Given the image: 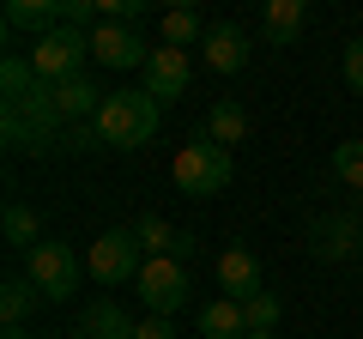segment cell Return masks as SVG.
<instances>
[{
  "instance_id": "1",
  "label": "cell",
  "mask_w": 363,
  "mask_h": 339,
  "mask_svg": "<svg viewBox=\"0 0 363 339\" xmlns=\"http://www.w3.org/2000/svg\"><path fill=\"white\" fill-rule=\"evenodd\" d=\"M91 133H97V145H109V152H140L157 133V104L145 91H109L104 109H97V121H91Z\"/></svg>"
},
{
  "instance_id": "2",
  "label": "cell",
  "mask_w": 363,
  "mask_h": 339,
  "mask_svg": "<svg viewBox=\"0 0 363 339\" xmlns=\"http://www.w3.org/2000/svg\"><path fill=\"white\" fill-rule=\"evenodd\" d=\"M176 188H182V194H194V200H212V194L230 188V152H224L206 128L188 133V145L176 152Z\"/></svg>"
},
{
  "instance_id": "3",
  "label": "cell",
  "mask_w": 363,
  "mask_h": 339,
  "mask_svg": "<svg viewBox=\"0 0 363 339\" xmlns=\"http://www.w3.org/2000/svg\"><path fill=\"white\" fill-rule=\"evenodd\" d=\"M140 267H145V248H140V236H133L128 224L104 230L97 243H91V255H85V273L97 279V285H133Z\"/></svg>"
},
{
  "instance_id": "4",
  "label": "cell",
  "mask_w": 363,
  "mask_h": 339,
  "mask_svg": "<svg viewBox=\"0 0 363 339\" xmlns=\"http://www.w3.org/2000/svg\"><path fill=\"white\" fill-rule=\"evenodd\" d=\"M85 55H91V30L61 25V30H49V37H37V43H30V55H25V61L37 67V79H43V85H61V79H79V73H85Z\"/></svg>"
},
{
  "instance_id": "5",
  "label": "cell",
  "mask_w": 363,
  "mask_h": 339,
  "mask_svg": "<svg viewBox=\"0 0 363 339\" xmlns=\"http://www.w3.org/2000/svg\"><path fill=\"white\" fill-rule=\"evenodd\" d=\"M25 279H30L49 303H67V297L79 291V255H73L67 243H37V248L25 255Z\"/></svg>"
},
{
  "instance_id": "6",
  "label": "cell",
  "mask_w": 363,
  "mask_h": 339,
  "mask_svg": "<svg viewBox=\"0 0 363 339\" xmlns=\"http://www.w3.org/2000/svg\"><path fill=\"white\" fill-rule=\"evenodd\" d=\"M133 291H140V303L152 315H176V309H188V273H182V261H169V255H152V261L140 267V279H133Z\"/></svg>"
},
{
  "instance_id": "7",
  "label": "cell",
  "mask_w": 363,
  "mask_h": 339,
  "mask_svg": "<svg viewBox=\"0 0 363 339\" xmlns=\"http://www.w3.org/2000/svg\"><path fill=\"white\" fill-rule=\"evenodd\" d=\"M188 79H194L188 49H169V43H164V49H152V61L140 67V91L152 97L157 109H164V104H176V97L188 91Z\"/></svg>"
},
{
  "instance_id": "8",
  "label": "cell",
  "mask_w": 363,
  "mask_h": 339,
  "mask_svg": "<svg viewBox=\"0 0 363 339\" xmlns=\"http://www.w3.org/2000/svg\"><path fill=\"white\" fill-rule=\"evenodd\" d=\"M357 243H363V224L351 212H327V218L309 224V255L315 261H351Z\"/></svg>"
},
{
  "instance_id": "9",
  "label": "cell",
  "mask_w": 363,
  "mask_h": 339,
  "mask_svg": "<svg viewBox=\"0 0 363 339\" xmlns=\"http://www.w3.org/2000/svg\"><path fill=\"white\" fill-rule=\"evenodd\" d=\"M91 55H97L104 67H145V61H152V49L140 43V30L116 25V18H104V25L91 30Z\"/></svg>"
},
{
  "instance_id": "10",
  "label": "cell",
  "mask_w": 363,
  "mask_h": 339,
  "mask_svg": "<svg viewBox=\"0 0 363 339\" xmlns=\"http://www.w3.org/2000/svg\"><path fill=\"white\" fill-rule=\"evenodd\" d=\"M104 97H109V91H97L85 73H79V79H61V85H49V104H55V116H61V128H79L85 116L97 121Z\"/></svg>"
},
{
  "instance_id": "11",
  "label": "cell",
  "mask_w": 363,
  "mask_h": 339,
  "mask_svg": "<svg viewBox=\"0 0 363 339\" xmlns=\"http://www.w3.org/2000/svg\"><path fill=\"white\" fill-rule=\"evenodd\" d=\"M218 285H224L230 303H248L260 291V261L248 255V248H224L218 255Z\"/></svg>"
},
{
  "instance_id": "12",
  "label": "cell",
  "mask_w": 363,
  "mask_h": 339,
  "mask_svg": "<svg viewBox=\"0 0 363 339\" xmlns=\"http://www.w3.org/2000/svg\"><path fill=\"white\" fill-rule=\"evenodd\" d=\"M200 49H206V67H212V73H242V67H248V37H242V25H212Z\"/></svg>"
},
{
  "instance_id": "13",
  "label": "cell",
  "mask_w": 363,
  "mask_h": 339,
  "mask_svg": "<svg viewBox=\"0 0 363 339\" xmlns=\"http://www.w3.org/2000/svg\"><path fill=\"white\" fill-rule=\"evenodd\" d=\"M303 18H309V6H303V0H267V13H260V30H267L272 49H291V43L303 37Z\"/></svg>"
},
{
  "instance_id": "14",
  "label": "cell",
  "mask_w": 363,
  "mask_h": 339,
  "mask_svg": "<svg viewBox=\"0 0 363 339\" xmlns=\"http://www.w3.org/2000/svg\"><path fill=\"white\" fill-rule=\"evenodd\" d=\"M79 339H133V321L121 315V303L97 297V303H85V315H79Z\"/></svg>"
},
{
  "instance_id": "15",
  "label": "cell",
  "mask_w": 363,
  "mask_h": 339,
  "mask_svg": "<svg viewBox=\"0 0 363 339\" xmlns=\"http://www.w3.org/2000/svg\"><path fill=\"white\" fill-rule=\"evenodd\" d=\"M6 30H37V37L61 30V0H13L6 6Z\"/></svg>"
},
{
  "instance_id": "16",
  "label": "cell",
  "mask_w": 363,
  "mask_h": 339,
  "mask_svg": "<svg viewBox=\"0 0 363 339\" xmlns=\"http://www.w3.org/2000/svg\"><path fill=\"white\" fill-rule=\"evenodd\" d=\"M133 236H140L145 261H152V255H169V261H182V236H188V230H176L169 218H157V212H145V218L133 224Z\"/></svg>"
},
{
  "instance_id": "17",
  "label": "cell",
  "mask_w": 363,
  "mask_h": 339,
  "mask_svg": "<svg viewBox=\"0 0 363 339\" xmlns=\"http://www.w3.org/2000/svg\"><path fill=\"white\" fill-rule=\"evenodd\" d=\"M200 333H206V339H248V315H242V303H230V297L206 303V309H200Z\"/></svg>"
},
{
  "instance_id": "18",
  "label": "cell",
  "mask_w": 363,
  "mask_h": 339,
  "mask_svg": "<svg viewBox=\"0 0 363 339\" xmlns=\"http://www.w3.org/2000/svg\"><path fill=\"white\" fill-rule=\"evenodd\" d=\"M206 133L230 152V145H242V133H248V116H242V104H230V97H218V104L206 109Z\"/></svg>"
},
{
  "instance_id": "19",
  "label": "cell",
  "mask_w": 363,
  "mask_h": 339,
  "mask_svg": "<svg viewBox=\"0 0 363 339\" xmlns=\"http://www.w3.org/2000/svg\"><path fill=\"white\" fill-rule=\"evenodd\" d=\"M0 91H6V104H25V97H37V91H43L37 67H30L25 55H6V61H0Z\"/></svg>"
},
{
  "instance_id": "20",
  "label": "cell",
  "mask_w": 363,
  "mask_h": 339,
  "mask_svg": "<svg viewBox=\"0 0 363 339\" xmlns=\"http://www.w3.org/2000/svg\"><path fill=\"white\" fill-rule=\"evenodd\" d=\"M0 224H6V243L25 248V255L43 243V224H37V212H30L25 200H6V218H0Z\"/></svg>"
},
{
  "instance_id": "21",
  "label": "cell",
  "mask_w": 363,
  "mask_h": 339,
  "mask_svg": "<svg viewBox=\"0 0 363 339\" xmlns=\"http://www.w3.org/2000/svg\"><path fill=\"white\" fill-rule=\"evenodd\" d=\"M43 291L30 285V279H6V285H0V321L6 327H25V315H30V303H37Z\"/></svg>"
},
{
  "instance_id": "22",
  "label": "cell",
  "mask_w": 363,
  "mask_h": 339,
  "mask_svg": "<svg viewBox=\"0 0 363 339\" xmlns=\"http://www.w3.org/2000/svg\"><path fill=\"white\" fill-rule=\"evenodd\" d=\"M212 25H200V13H188V6H176V13H164V43L169 49H194V43H206Z\"/></svg>"
},
{
  "instance_id": "23",
  "label": "cell",
  "mask_w": 363,
  "mask_h": 339,
  "mask_svg": "<svg viewBox=\"0 0 363 339\" xmlns=\"http://www.w3.org/2000/svg\"><path fill=\"white\" fill-rule=\"evenodd\" d=\"M333 176L351 188V194H363V140H345L333 152Z\"/></svg>"
},
{
  "instance_id": "24",
  "label": "cell",
  "mask_w": 363,
  "mask_h": 339,
  "mask_svg": "<svg viewBox=\"0 0 363 339\" xmlns=\"http://www.w3.org/2000/svg\"><path fill=\"white\" fill-rule=\"evenodd\" d=\"M242 315H248V333H272V327H279V297H272V291H255V297L242 303Z\"/></svg>"
},
{
  "instance_id": "25",
  "label": "cell",
  "mask_w": 363,
  "mask_h": 339,
  "mask_svg": "<svg viewBox=\"0 0 363 339\" xmlns=\"http://www.w3.org/2000/svg\"><path fill=\"white\" fill-rule=\"evenodd\" d=\"M345 85L363 97V37H351V43H345Z\"/></svg>"
},
{
  "instance_id": "26",
  "label": "cell",
  "mask_w": 363,
  "mask_h": 339,
  "mask_svg": "<svg viewBox=\"0 0 363 339\" xmlns=\"http://www.w3.org/2000/svg\"><path fill=\"white\" fill-rule=\"evenodd\" d=\"M104 18H116V25H140L145 0H104Z\"/></svg>"
},
{
  "instance_id": "27",
  "label": "cell",
  "mask_w": 363,
  "mask_h": 339,
  "mask_svg": "<svg viewBox=\"0 0 363 339\" xmlns=\"http://www.w3.org/2000/svg\"><path fill=\"white\" fill-rule=\"evenodd\" d=\"M133 339H176V327H169L164 315H152V321H140V327H133Z\"/></svg>"
},
{
  "instance_id": "28",
  "label": "cell",
  "mask_w": 363,
  "mask_h": 339,
  "mask_svg": "<svg viewBox=\"0 0 363 339\" xmlns=\"http://www.w3.org/2000/svg\"><path fill=\"white\" fill-rule=\"evenodd\" d=\"M0 339H30V333H25V327H6V333H0Z\"/></svg>"
},
{
  "instance_id": "29",
  "label": "cell",
  "mask_w": 363,
  "mask_h": 339,
  "mask_svg": "<svg viewBox=\"0 0 363 339\" xmlns=\"http://www.w3.org/2000/svg\"><path fill=\"white\" fill-rule=\"evenodd\" d=\"M248 339H279V333H248Z\"/></svg>"
}]
</instances>
